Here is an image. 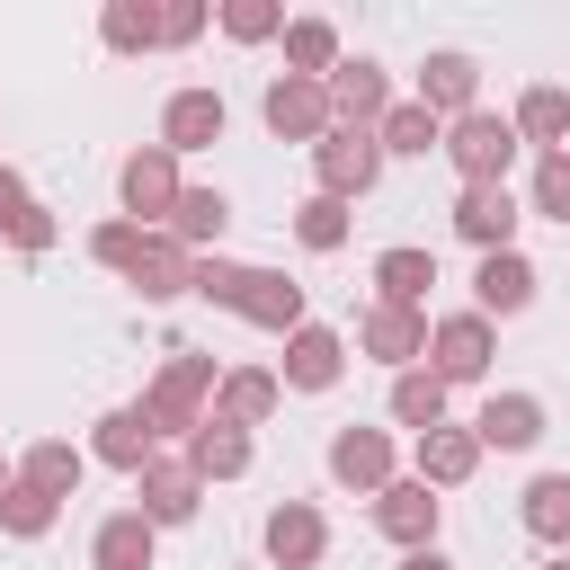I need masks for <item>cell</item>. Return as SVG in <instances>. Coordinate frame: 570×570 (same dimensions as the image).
<instances>
[{"label": "cell", "instance_id": "6da1fadb", "mask_svg": "<svg viewBox=\"0 0 570 570\" xmlns=\"http://www.w3.org/2000/svg\"><path fill=\"white\" fill-rule=\"evenodd\" d=\"M214 392H223V365H214V356H196V347H169V365H160V374H151V392H142L151 436H196V428L214 419Z\"/></svg>", "mask_w": 570, "mask_h": 570}, {"label": "cell", "instance_id": "7a4b0ae2", "mask_svg": "<svg viewBox=\"0 0 570 570\" xmlns=\"http://www.w3.org/2000/svg\"><path fill=\"white\" fill-rule=\"evenodd\" d=\"M517 116H490V107H472V116H454L445 125V160H454V178L463 187H508V169H517Z\"/></svg>", "mask_w": 570, "mask_h": 570}, {"label": "cell", "instance_id": "3957f363", "mask_svg": "<svg viewBox=\"0 0 570 570\" xmlns=\"http://www.w3.org/2000/svg\"><path fill=\"white\" fill-rule=\"evenodd\" d=\"M312 178H321V196H338V205L374 196V178H383V134H374V125H330V134L312 142Z\"/></svg>", "mask_w": 570, "mask_h": 570}, {"label": "cell", "instance_id": "277c9868", "mask_svg": "<svg viewBox=\"0 0 570 570\" xmlns=\"http://www.w3.org/2000/svg\"><path fill=\"white\" fill-rule=\"evenodd\" d=\"M178 196H187V178H178V151H169V142L125 151V169H116V205H125V223L160 232V223L178 214Z\"/></svg>", "mask_w": 570, "mask_h": 570}, {"label": "cell", "instance_id": "5b68a950", "mask_svg": "<svg viewBox=\"0 0 570 570\" xmlns=\"http://www.w3.org/2000/svg\"><path fill=\"white\" fill-rule=\"evenodd\" d=\"M258 116H267V134H276V142H303V151H312V142L338 125V107H330V80H294V71H276V80H267Z\"/></svg>", "mask_w": 570, "mask_h": 570}, {"label": "cell", "instance_id": "8992f818", "mask_svg": "<svg viewBox=\"0 0 570 570\" xmlns=\"http://www.w3.org/2000/svg\"><path fill=\"white\" fill-rule=\"evenodd\" d=\"M490 356H499V338H490L481 312H445V321L428 330V374H436L445 392H454V383H481Z\"/></svg>", "mask_w": 570, "mask_h": 570}, {"label": "cell", "instance_id": "52a82bcc", "mask_svg": "<svg viewBox=\"0 0 570 570\" xmlns=\"http://www.w3.org/2000/svg\"><path fill=\"white\" fill-rule=\"evenodd\" d=\"M428 312H401V303H365V321H356V347L374 356V365H392V374H410V365H428Z\"/></svg>", "mask_w": 570, "mask_h": 570}, {"label": "cell", "instance_id": "ba28073f", "mask_svg": "<svg viewBox=\"0 0 570 570\" xmlns=\"http://www.w3.org/2000/svg\"><path fill=\"white\" fill-rule=\"evenodd\" d=\"M258 543H267L276 570H321V552H330V517H321L312 499H276L267 525H258Z\"/></svg>", "mask_w": 570, "mask_h": 570}, {"label": "cell", "instance_id": "9c48e42d", "mask_svg": "<svg viewBox=\"0 0 570 570\" xmlns=\"http://www.w3.org/2000/svg\"><path fill=\"white\" fill-rule=\"evenodd\" d=\"M330 481L338 490H356V499H383L401 472H392V436L383 428H338L330 436Z\"/></svg>", "mask_w": 570, "mask_h": 570}, {"label": "cell", "instance_id": "30bf717a", "mask_svg": "<svg viewBox=\"0 0 570 570\" xmlns=\"http://www.w3.org/2000/svg\"><path fill=\"white\" fill-rule=\"evenodd\" d=\"M436 517H445V499H436L419 472H401V481L374 499V534H392L401 552H428V543H436Z\"/></svg>", "mask_w": 570, "mask_h": 570}, {"label": "cell", "instance_id": "8fae6325", "mask_svg": "<svg viewBox=\"0 0 570 570\" xmlns=\"http://www.w3.org/2000/svg\"><path fill=\"white\" fill-rule=\"evenodd\" d=\"M419 107H428L436 125L472 116V107H481V62H472V53H454V45H436V53L419 62Z\"/></svg>", "mask_w": 570, "mask_h": 570}, {"label": "cell", "instance_id": "7c38bea8", "mask_svg": "<svg viewBox=\"0 0 570 570\" xmlns=\"http://www.w3.org/2000/svg\"><path fill=\"white\" fill-rule=\"evenodd\" d=\"M534 285H543V276H534L525 249H490V258L472 267V312H481V321H517V312L534 303Z\"/></svg>", "mask_w": 570, "mask_h": 570}, {"label": "cell", "instance_id": "4fadbf2b", "mask_svg": "<svg viewBox=\"0 0 570 570\" xmlns=\"http://www.w3.org/2000/svg\"><path fill=\"white\" fill-rule=\"evenodd\" d=\"M347 374V338L330 330V321H303L294 338H285V365H276V383L285 392H330Z\"/></svg>", "mask_w": 570, "mask_h": 570}, {"label": "cell", "instance_id": "5bb4252c", "mask_svg": "<svg viewBox=\"0 0 570 570\" xmlns=\"http://www.w3.org/2000/svg\"><path fill=\"white\" fill-rule=\"evenodd\" d=\"M134 508L151 525H187L205 508V481L187 472V454H151V472H134Z\"/></svg>", "mask_w": 570, "mask_h": 570}, {"label": "cell", "instance_id": "9a60e30c", "mask_svg": "<svg viewBox=\"0 0 570 570\" xmlns=\"http://www.w3.org/2000/svg\"><path fill=\"white\" fill-rule=\"evenodd\" d=\"M223 125H232V107H223V89H178L169 107H160V142L187 160V151H214L223 142Z\"/></svg>", "mask_w": 570, "mask_h": 570}, {"label": "cell", "instance_id": "2e32d148", "mask_svg": "<svg viewBox=\"0 0 570 570\" xmlns=\"http://www.w3.org/2000/svg\"><path fill=\"white\" fill-rule=\"evenodd\" d=\"M240 321L267 330V338H294L312 312H303V285H294L285 267H249V285H240Z\"/></svg>", "mask_w": 570, "mask_h": 570}, {"label": "cell", "instance_id": "e0dca14e", "mask_svg": "<svg viewBox=\"0 0 570 570\" xmlns=\"http://www.w3.org/2000/svg\"><path fill=\"white\" fill-rule=\"evenodd\" d=\"M517 223H525V214H517L508 187H463V196H454V232H463L481 258H490V249H517Z\"/></svg>", "mask_w": 570, "mask_h": 570}, {"label": "cell", "instance_id": "ac0fdd59", "mask_svg": "<svg viewBox=\"0 0 570 570\" xmlns=\"http://www.w3.org/2000/svg\"><path fill=\"white\" fill-rule=\"evenodd\" d=\"M89 454H98L107 472H151V454H160V436H151V419H142V401H125V410H107V419L89 428Z\"/></svg>", "mask_w": 570, "mask_h": 570}, {"label": "cell", "instance_id": "d6986e66", "mask_svg": "<svg viewBox=\"0 0 570 570\" xmlns=\"http://www.w3.org/2000/svg\"><path fill=\"white\" fill-rule=\"evenodd\" d=\"M330 107H338V125H383V116H392V71L365 62V53L338 62V71H330Z\"/></svg>", "mask_w": 570, "mask_h": 570}, {"label": "cell", "instance_id": "ffe728a7", "mask_svg": "<svg viewBox=\"0 0 570 570\" xmlns=\"http://www.w3.org/2000/svg\"><path fill=\"white\" fill-rule=\"evenodd\" d=\"M142 303H178V294H196V249H178L169 232H151L142 240V258H134V276H125Z\"/></svg>", "mask_w": 570, "mask_h": 570}, {"label": "cell", "instance_id": "44dd1931", "mask_svg": "<svg viewBox=\"0 0 570 570\" xmlns=\"http://www.w3.org/2000/svg\"><path fill=\"white\" fill-rule=\"evenodd\" d=\"M472 436H481V454H490V445H499V454H525V445L543 436V401H534V392H490L481 419H472Z\"/></svg>", "mask_w": 570, "mask_h": 570}, {"label": "cell", "instance_id": "7402d4cb", "mask_svg": "<svg viewBox=\"0 0 570 570\" xmlns=\"http://www.w3.org/2000/svg\"><path fill=\"white\" fill-rule=\"evenodd\" d=\"M410 472H419L428 490H463V481L481 472V436L445 419V428H428V436H419V463H410Z\"/></svg>", "mask_w": 570, "mask_h": 570}, {"label": "cell", "instance_id": "603a6c76", "mask_svg": "<svg viewBox=\"0 0 570 570\" xmlns=\"http://www.w3.org/2000/svg\"><path fill=\"white\" fill-rule=\"evenodd\" d=\"M151 552H160V525H151L142 508H116V517L89 534V561H98V570H151Z\"/></svg>", "mask_w": 570, "mask_h": 570}, {"label": "cell", "instance_id": "cb8c5ba5", "mask_svg": "<svg viewBox=\"0 0 570 570\" xmlns=\"http://www.w3.org/2000/svg\"><path fill=\"white\" fill-rule=\"evenodd\" d=\"M428 285H436V249H383L374 258V303H401V312H428Z\"/></svg>", "mask_w": 570, "mask_h": 570}, {"label": "cell", "instance_id": "d4e9b609", "mask_svg": "<svg viewBox=\"0 0 570 570\" xmlns=\"http://www.w3.org/2000/svg\"><path fill=\"white\" fill-rule=\"evenodd\" d=\"M276 401H285V383H276L267 365H232L223 392H214V419H232V428H267Z\"/></svg>", "mask_w": 570, "mask_h": 570}, {"label": "cell", "instance_id": "484cf974", "mask_svg": "<svg viewBox=\"0 0 570 570\" xmlns=\"http://www.w3.org/2000/svg\"><path fill=\"white\" fill-rule=\"evenodd\" d=\"M223 223H232V196H223V187H187V196H178V214H169L160 232H169L178 249H196V258H214V240H223Z\"/></svg>", "mask_w": 570, "mask_h": 570}, {"label": "cell", "instance_id": "4316f807", "mask_svg": "<svg viewBox=\"0 0 570 570\" xmlns=\"http://www.w3.org/2000/svg\"><path fill=\"white\" fill-rule=\"evenodd\" d=\"M187 472H196V481H240V472H249V428L205 419V428L187 436Z\"/></svg>", "mask_w": 570, "mask_h": 570}, {"label": "cell", "instance_id": "83f0119b", "mask_svg": "<svg viewBox=\"0 0 570 570\" xmlns=\"http://www.w3.org/2000/svg\"><path fill=\"white\" fill-rule=\"evenodd\" d=\"M517 525L534 534V543H570V472H534L525 481V499H517Z\"/></svg>", "mask_w": 570, "mask_h": 570}, {"label": "cell", "instance_id": "f1b7e54d", "mask_svg": "<svg viewBox=\"0 0 570 570\" xmlns=\"http://www.w3.org/2000/svg\"><path fill=\"white\" fill-rule=\"evenodd\" d=\"M276 45H285V71H294V80H330V71L347 62L330 18H285V36H276Z\"/></svg>", "mask_w": 570, "mask_h": 570}, {"label": "cell", "instance_id": "f546056e", "mask_svg": "<svg viewBox=\"0 0 570 570\" xmlns=\"http://www.w3.org/2000/svg\"><path fill=\"white\" fill-rule=\"evenodd\" d=\"M517 142H534V151H561V142H570V89L534 80V89L517 98Z\"/></svg>", "mask_w": 570, "mask_h": 570}, {"label": "cell", "instance_id": "4dcf8cb0", "mask_svg": "<svg viewBox=\"0 0 570 570\" xmlns=\"http://www.w3.org/2000/svg\"><path fill=\"white\" fill-rule=\"evenodd\" d=\"M80 472H89V454H80L71 436H36V445L18 454V481L53 490V499H71V490H80Z\"/></svg>", "mask_w": 570, "mask_h": 570}, {"label": "cell", "instance_id": "1f68e13d", "mask_svg": "<svg viewBox=\"0 0 570 570\" xmlns=\"http://www.w3.org/2000/svg\"><path fill=\"white\" fill-rule=\"evenodd\" d=\"M374 134H383V160H392V151H401V160H428V151H445V125H436L419 98H392V116H383Z\"/></svg>", "mask_w": 570, "mask_h": 570}, {"label": "cell", "instance_id": "d6a6232c", "mask_svg": "<svg viewBox=\"0 0 570 570\" xmlns=\"http://www.w3.org/2000/svg\"><path fill=\"white\" fill-rule=\"evenodd\" d=\"M98 36H107V53H151L160 45V9L151 0H107L98 9Z\"/></svg>", "mask_w": 570, "mask_h": 570}, {"label": "cell", "instance_id": "836d02e7", "mask_svg": "<svg viewBox=\"0 0 570 570\" xmlns=\"http://www.w3.org/2000/svg\"><path fill=\"white\" fill-rule=\"evenodd\" d=\"M392 419H401V428H419V436H428V428H445V383H436L428 365L392 374Z\"/></svg>", "mask_w": 570, "mask_h": 570}, {"label": "cell", "instance_id": "e575fe53", "mask_svg": "<svg viewBox=\"0 0 570 570\" xmlns=\"http://www.w3.org/2000/svg\"><path fill=\"white\" fill-rule=\"evenodd\" d=\"M53 517H62L53 490H36V481H9V490H0V534L36 543V534H53Z\"/></svg>", "mask_w": 570, "mask_h": 570}, {"label": "cell", "instance_id": "d590c367", "mask_svg": "<svg viewBox=\"0 0 570 570\" xmlns=\"http://www.w3.org/2000/svg\"><path fill=\"white\" fill-rule=\"evenodd\" d=\"M347 214H356V205H338V196L312 187V196L294 205V240H303V249H347Z\"/></svg>", "mask_w": 570, "mask_h": 570}, {"label": "cell", "instance_id": "8d00e7d4", "mask_svg": "<svg viewBox=\"0 0 570 570\" xmlns=\"http://www.w3.org/2000/svg\"><path fill=\"white\" fill-rule=\"evenodd\" d=\"M223 36L232 45H267V36H285V9L276 0H223Z\"/></svg>", "mask_w": 570, "mask_h": 570}, {"label": "cell", "instance_id": "74e56055", "mask_svg": "<svg viewBox=\"0 0 570 570\" xmlns=\"http://www.w3.org/2000/svg\"><path fill=\"white\" fill-rule=\"evenodd\" d=\"M142 240H151V232L116 214V223H98V232H89V258H98V267H116V276H134V258H142Z\"/></svg>", "mask_w": 570, "mask_h": 570}, {"label": "cell", "instance_id": "f35d334b", "mask_svg": "<svg viewBox=\"0 0 570 570\" xmlns=\"http://www.w3.org/2000/svg\"><path fill=\"white\" fill-rule=\"evenodd\" d=\"M534 214L543 223H570V142L534 160Z\"/></svg>", "mask_w": 570, "mask_h": 570}, {"label": "cell", "instance_id": "ab89813d", "mask_svg": "<svg viewBox=\"0 0 570 570\" xmlns=\"http://www.w3.org/2000/svg\"><path fill=\"white\" fill-rule=\"evenodd\" d=\"M240 285H249V267H240V258H223V249H214V258H196V294H205V303L240 312Z\"/></svg>", "mask_w": 570, "mask_h": 570}, {"label": "cell", "instance_id": "60d3db41", "mask_svg": "<svg viewBox=\"0 0 570 570\" xmlns=\"http://www.w3.org/2000/svg\"><path fill=\"white\" fill-rule=\"evenodd\" d=\"M27 214H36V196H27V178H18L9 160H0V232L18 240V223H27Z\"/></svg>", "mask_w": 570, "mask_h": 570}, {"label": "cell", "instance_id": "b9f144b4", "mask_svg": "<svg viewBox=\"0 0 570 570\" xmlns=\"http://www.w3.org/2000/svg\"><path fill=\"white\" fill-rule=\"evenodd\" d=\"M196 36H205V9L196 0H169L160 9V45H196Z\"/></svg>", "mask_w": 570, "mask_h": 570}, {"label": "cell", "instance_id": "7bdbcfd3", "mask_svg": "<svg viewBox=\"0 0 570 570\" xmlns=\"http://www.w3.org/2000/svg\"><path fill=\"white\" fill-rule=\"evenodd\" d=\"M18 249H53V214H45V205L18 223Z\"/></svg>", "mask_w": 570, "mask_h": 570}, {"label": "cell", "instance_id": "ee69618b", "mask_svg": "<svg viewBox=\"0 0 570 570\" xmlns=\"http://www.w3.org/2000/svg\"><path fill=\"white\" fill-rule=\"evenodd\" d=\"M401 570H454V561H445V552L428 543V552H401Z\"/></svg>", "mask_w": 570, "mask_h": 570}, {"label": "cell", "instance_id": "f6af8a7d", "mask_svg": "<svg viewBox=\"0 0 570 570\" xmlns=\"http://www.w3.org/2000/svg\"><path fill=\"white\" fill-rule=\"evenodd\" d=\"M9 481H18V463H9V454H0V490H9Z\"/></svg>", "mask_w": 570, "mask_h": 570}, {"label": "cell", "instance_id": "bcb514c9", "mask_svg": "<svg viewBox=\"0 0 570 570\" xmlns=\"http://www.w3.org/2000/svg\"><path fill=\"white\" fill-rule=\"evenodd\" d=\"M543 570H570V552H552V561H543Z\"/></svg>", "mask_w": 570, "mask_h": 570}]
</instances>
